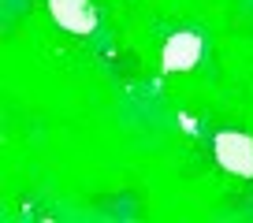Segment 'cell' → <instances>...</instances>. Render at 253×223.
Instances as JSON below:
<instances>
[{
	"instance_id": "obj_1",
	"label": "cell",
	"mask_w": 253,
	"mask_h": 223,
	"mask_svg": "<svg viewBox=\"0 0 253 223\" xmlns=\"http://www.w3.org/2000/svg\"><path fill=\"white\" fill-rule=\"evenodd\" d=\"M216 160L235 175H253V142L238 130L216 134Z\"/></svg>"
},
{
	"instance_id": "obj_2",
	"label": "cell",
	"mask_w": 253,
	"mask_h": 223,
	"mask_svg": "<svg viewBox=\"0 0 253 223\" xmlns=\"http://www.w3.org/2000/svg\"><path fill=\"white\" fill-rule=\"evenodd\" d=\"M56 23L71 34H89L97 26V8L89 0H48Z\"/></svg>"
},
{
	"instance_id": "obj_3",
	"label": "cell",
	"mask_w": 253,
	"mask_h": 223,
	"mask_svg": "<svg viewBox=\"0 0 253 223\" xmlns=\"http://www.w3.org/2000/svg\"><path fill=\"white\" fill-rule=\"evenodd\" d=\"M201 60V41L194 34H175L164 45V71H190Z\"/></svg>"
}]
</instances>
